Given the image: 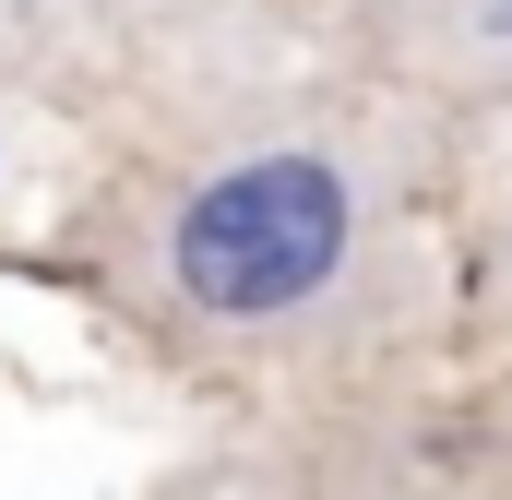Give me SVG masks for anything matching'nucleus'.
<instances>
[{
    "instance_id": "obj_1",
    "label": "nucleus",
    "mask_w": 512,
    "mask_h": 500,
    "mask_svg": "<svg viewBox=\"0 0 512 500\" xmlns=\"http://www.w3.org/2000/svg\"><path fill=\"white\" fill-rule=\"evenodd\" d=\"M346 179L322 167V155H251V167H227L215 191H191L179 203V286L203 298V310H298L334 262H346Z\"/></svg>"
},
{
    "instance_id": "obj_2",
    "label": "nucleus",
    "mask_w": 512,
    "mask_h": 500,
    "mask_svg": "<svg viewBox=\"0 0 512 500\" xmlns=\"http://www.w3.org/2000/svg\"><path fill=\"white\" fill-rule=\"evenodd\" d=\"M501 24H512V0H501Z\"/></svg>"
}]
</instances>
